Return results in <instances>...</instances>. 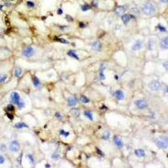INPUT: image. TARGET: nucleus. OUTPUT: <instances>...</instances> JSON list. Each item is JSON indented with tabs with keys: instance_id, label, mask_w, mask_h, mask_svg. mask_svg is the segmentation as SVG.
Here are the masks:
<instances>
[{
	"instance_id": "obj_39",
	"label": "nucleus",
	"mask_w": 168,
	"mask_h": 168,
	"mask_svg": "<svg viewBox=\"0 0 168 168\" xmlns=\"http://www.w3.org/2000/svg\"><path fill=\"white\" fill-rule=\"evenodd\" d=\"M66 20L68 21V22H72L73 21V18L72 17V16H70V15H66Z\"/></svg>"
},
{
	"instance_id": "obj_8",
	"label": "nucleus",
	"mask_w": 168,
	"mask_h": 168,
	"mask_svg": "<svg viewBox=\"0 0 168 168\" xmlns=\"http://www.w3.org/2000/svg\"><path fill=\"white\" fill-rule=\"evenodd\" d=\"M77 102H78V99L76 96H74V95L70 96L67 98V105L70 107H74L77 104Z\"/></svg>"
},
{
	"instance_id": "obj_26",
	"label": "nucleus",
	"mask_w": 168,
	"mask_h": 168,
	"mask_svg": "<svg viewBox=\"0 0 168 168\" xmlns=\"http://www.w3.org/2000/svg\"><path fill=\"white\" fill-rule=\"evenodd\" d=\"M80 100H81V102L82 103H85V104H86V103H88L90 102L89 98H88L87 97H86V96H84V95L81 96Z\"/></svg>"
},
{
	"instance_id": "obj_25",
	"label": "nucleus",
	"mask_w": 168,
	"mask_h": 168,
	"mask_svg": "<svg viewBox=\"0 0 168 168\" xmlns=\"http://www.w3.org/2000/svg\"><path fill=\"white\" fill-rule=\"evenodd\" d=\"M102 138H103V140H105V141H108L109 138H110V132L108 131V130H106L103 134V136H102Z\"/></svg>"
},
{
	"instance_id": "obj_27",
	"label": "nucleus",
	"mask_w": 168,
	"mask_h": 168,
	"mask_svg": "<svg viewBox=\"0 0 168 168\" xmlns=\"http://www.w3.org/2000/svg\"><path fill=\"white\" fill-rule=\"evenodd\" d=\"M81 8H82V11H83V12H87V11H88V10L91 8V6H90L89 4H85L82 5Z\"/></svg>"
},
{
	"instance_id": "obj_47",
	"label": "nucleus",
	"mask_w": 168,
	"mask_h": 168,
	"mask_svg": "<svg viewBox=\"0 0 168 168\" xmlns=\"http://www.w3.org/2000/svg\"><path fill=\"white\" fill-rule=\"evenodd\" d=\"M160 1L163 4H168V0H160Z\"/></svg>"
},
{
	"instance_id": "obj_42",
	"label": "nucleus",
	"mask_w": 168,
	"mask_h": 168,
	"mask_svg": "<svg viewBox=\"0 0 168 168\" xmlns=\"http://www.w3.org/2000/svg\"><path fill=\"white\" fill-rule=\"evenodd\" d=\"M163 67H164L166 70H167L168 71V60L167 61H165V62H163Z\"/></svg>"
},
{
	"instance_id": "obj_43",
	"label": "nucleus",
	"mask_w": 168,
	"mask_h": 168,
	"mask_svg": "<svg viewBox=\"0 0 168 168\" xmlns=\"http://www.w3.org/2000/svg\"><path fill=\"white\" fill-rule=\"evenodd\" d=\"M79 27L80 28H85V27H87V25L85 23H83V22H81V23H79Z\"/></svg>"
},
{
	"instance_id": "obj_33",
	"label": "nucleus",
	"mask_w": 168,
	"mask_h": 168,
	"mask_svg": "<svg viewBox=\"0 0 168 168\" xmlns=\"http://www.w3.org/2000/svg\"><path fill=\"white\" fill-rule=\"evenodd\" d=\"M26 6L30 8H34V3L32 1H28L26 3Z\"/></svg>"
},
{
	"instance_id": "obj_17",
	"label": "nucleus",
	"mask_w": 168,
	"mask_h": 168,
	"mask_svg": "<svg viewBox=\"0 0 168 168\" xmlns=\"http://www.w3.org/2000/svg\"><path fill=\"white\" fill-rule=\"evenodd\" d=\"M121 20H122V21H123V23L124 24V25H127L128 23L130 21V20H131V17H130V15L129 14H123V15H121Z\"/></svg>"
},
{
	"instance_id": "obj_32",
	"label": "nucleus",
	"mask_w": 168,
	"mask_h": 168,
	"mask_svg": "<svg viewBox=\"0 0 168 168\" xmlns=\"http://www.w3.org/2000/svg\"><path fill=\"white\" fill-rule=\"evenodd\" d=\"M157 29H158L161 32H167V28L164 27L163 25H161V24H159V25H157Z\"/></svg>"
},
{
	"instance_id": "obj_16",
	"label": "nucleus",
	"mask_w": 168,
	"mask_h": 168,
	"mask_svg": "<svg viewBox=\"0 0 168 168\" xmlns=\"http://www.w3.org/2000/svg\"><path fill=\"white\" fill-rule=\"evenodd\" d=\"M126 10V7L125 6H118L115 9V13L118 15H123Z\"/></svg>"
},
{
	"instance_id": "obj_50",
	"label": "nucleus",
	"mask_w": 168,
	"mask_h": 168,
	"mask_svg": "<svg viewBox=\"0 0 168 168\" xmlns=\"http://www.w3.org/2000/svg\"><path fill=\"white\" fill-rule=\"evenodd\" d=\"M165 91H166V93H168V86L166 87V90H165Z\"/></svg>"
},
{
	"instance_id": "obj_38",
	"label": "nucleus",
	"mask_w": 168,
	"mask_h": 168,
	"mask_svg": "<svg viewBox=\"0 0 168 168\" xmlns=\"http://www.w3.org/2000/svg\"><path fill=\"white\" fill-rule=\"evenodd\" d=\"M55 117L57 119H62V116H61V114L59 113V112H56V114H55Z\"/></svg>"
},
{
	"instance_id": "obj_30",
	"label": "nucleus",
	"mask_w": 168,
	"mask_h": 168,
	"mask_svg": "<svg viewBox=\"0 0 168 168\" xmlns=\"http://www.w3.org/2000/svg\"><path fill=\"white\" fill-rule=\"evenodd\" d=\"M55 40L59 41V42H61V43L66 44V45H68V44H69V41L66 40V39H63V38H56V37H55Z\"/></svg>"
},
{
	"instance_id": "obj_21",
	"label": "nucleus",
	"mask_w": 168,
	"mask_h": 168,
	"mask_svg": "<svg viewBox=\"0 0 168 168\" xmlns=\"http://www.w3.org/2000/svg\"><path fill=\"white\" fill-rule=\"evenodd\" d=\"M84 115H85V117L86 118H87L89 120H93V114H92V112H90L89 110H85L84 111Z\"/></svg>"
},
{
	"instance_id": "obj_23",
	"label": "nucleus",
	"mask_w": 168,
	"mask_h": 168,
	"mask_svg": "<svg viewBox=\"0 0 168 168\" xmlns=\"http://www.w3.org/2000/svg\"><path fill=\"white\" fill-rule=\"evenodd\" d=\"M32 82H33V84L34 86L35 87H39L40 86V82L39 80V78L38 77H33V78H32Z\"/></svg>"
},
{
	"instance_id": "obj_46",
	"label": "nucleus",
	"mask_w": 168,
	"mask_h": 168,
	"mask_svg": "<svg viewBox=\"0 0 168 168\" xmlns=\"http://www.w3.org/2000/svg\"><path fill=\"white\" fill-rule=\"evenodd\" d=\"M62 13H63V11H62L61 8H59V9L57 10V13H58V14H62Z\"/></svg>"
},
{
	"instance_id": "obj_15",
	"label": "nucleus",
	"mask_w": 168,
	"mask_h": 168,
	"mask_svg": "<svg viewBox=\"0 0 168 168\" xmlns=\"http://www.w3.org/2000/svg\"><path fill=\"white\" fill-rule=\"evenodd\" d=\"M160 46L162 49H165V50H168V36L167 37H164L160 42Z\"/></svg>"
},
{
	"instance_id": "obj_35",
	"label": "nucleus",
	"mask_w": 168,
	"mask_h": 168,
	"mask_svg": "<svg viewBox=\"0 0 168 168\" xmlns=\"http://www.w3.org/2000/svg\"><path fill=\"white\" fill-rule=\"evenodd\" d=\"M51 158H52L53 160H55V161H56V160H58V159L60 158V155L58 154V153H54V154H52V155H51Z\"/></svg>"
},
{
	"instance_id": "obj_31",
	"label": "nucleus",
	"mask_w": 168,
	"mask_h": 168,
	"mask_svg": "<svg viewBox=\"0 0 168 168\" xmlns=\"http://www.w3.org/2000/svg\"><path fill=\"white\" fill-rule=\"evenodd\" d=\"M27 157H28V160H29V161H30V163L33 165L34 163V158L33 155L28 154Z\"/></svg>"
},
{
	"instance_id": "obj_1",
	"label": "nucleus",
	"mask_w": 168,
	"mask_h": 168,
	"mask_svg": "<svg viewBox=\"0 0 168 168\" xmlns=\"http://www.w3.org/2000/svg\"><path fill=\"white\" fill-rule=\"evenodd\" d=\"M141 12L146 16H151L156 12V8L152 3L147 2L141 6Z\"/></svg>"
},
{
	"instance_id": "obj_40",
	"label": "nucleus",
	"mask_w": 168,
	"mask_h": 168,
	"mask_svg": "<svg viewBox=\"0 0 168 168\" xmlns=\"http://www.w3.org/2000/svg\"><path fill=\"white\" fill-rule=\"evenodd\" d=\"M92 5L93 7H98V0H93Z\"/></svg>"
},
{
	"instance_id": "obj_48",
	"label": "nucleus",
	"mask_w": 168,
	"mask_h": 168,
	"mask_svg": "<svg viewBox=\"0 0 168 168\" xmlns=\"http://www.w3.org/2000/svg\"><path fill=\"white\" fill-rule=\"evenodd\" d=\"M46 167H51V165L47 163V164H46Z\"/></svg>"
},
{
	"instance_id": "obj_41",
	"label": "nucleus",
	"mask_w": 168,
	"mask_h": 168,
	"mask_svg": "<svg viewBox=\"0 0 168 168\" xmlns=\"http://www.w3.org/2000/svg\"><path fill=\"white\" fill-rule=\"evenodd\" d=\"M18 108H25V103L21 101L20 103L18 104Z\"/></svg>"
},
{
	"instance_id": "obj_28",
	"label": "nucleus",
	"mask_w": 168,
	"mask_h": 168,
	"mask_svg": "<svg viewBox=\"0 0 168 168\" xmlns=\"http://www.w3.org/2000/svg\"><path fill=\"white\" fill-rule=\"evenodd\" d=\"M8 79V76L6 74L0 73V83H4Z\"/></svg>"
},
{
	"instance_id": "obj_52",
	"label": "nucleus",
	"mask_w": 168,
	"mask_h": 168,
	"mask_svg": "<svg viewBox=\"0 0 168 168\" xmlns=\"http://www.w3.org/2000/svg\"><path fill=\"white\" fill-rule=\"evenodd\" d=\"M167 157H168V154H167Z\"/></svg>"
},
{
	"instance_id": "obj_13",
	"label": "nucleus",
	"mask_w": 168,
	"mask_h": 168,
	"mask_svg": "<svg viewBox=\"0 0 168 168\" xmlns=\"http://www.w3.org/2000/svg\"><path fill=\"white\" fill-rule=\"evenodd\" d=\"M91 47L96 51H100L101 49H102V44H101V42L97 40V41H94L91 44Z\"/></svg>"
},
{
	"instance_id": "obj_14",
	"label": "nucleus",
	"mask_w": 168,
	"mask_h": 168,
	"mask_svg": "<svg viewBox=\"0 0 168 168\" xmlns=\"http://www.w3.org/2000/svg\"><path fill=\"white\" fill-rule=\"evenodd\" d=\"M106 66L105 64L102 63L100 65V68H99V73H98V77L100 78V80H104L105 79V75L103 73V71L105 70Z\"/></svg>"
},
{
	"instance_id": "obj_18",
	"label": "nucleus",
	"mask_w": 168,
	"mask_h": 168,
	"mask_svg": "<svg viewBox=\"0 0 168 168\" xmlns=\"http://www.w3.org/2000/svg\"><path fill=\"white\" fill-rule=\"evenodd\" d=\"M134 155L137 157H143V156L146 155V151L143 149H136L134 150Z\"/></svg>"
},
{
	"instance_id": "obj_11",
	"label": "nucleus",
	"mask_w": 168,
	"mask_h": 168,
	"mask_svg": "<svg viewBox=\"0 0 168 168\" xmlns=\"http://www.w3.org/2000/svg\"><path fill=\"white\" fill-rule=\"evenodd\" d=\"M114 97L116 98V99L117 100H123L124 98V92L122 91V90H119V89H118V90H116L115 92H114Z\"/></svg>"
},
{
	"instance_id": "obj_24",
	"label": "nucleus",
	"mask_w": 168,
	"mask_h": 168,
	"mask_svg": "<svg viewBox=\"0 0 168 168\" xmlns=\"http://www.w3.org/2000/svg\"><path fill=\"white\" fill-rule=\"evenodd\" d=\"M15 128H17V129H23V128H28V125H27L25 123H24V122H20V123H17V124H15Z\"/></svg>"
},
{
	"instance_id": "obj_19",
	"label": "nucleus",
	"mask_w": 168,
	"mask_h": 168,
	"mask_svg": "<svg viewBox=\"0 0 168 168\" xmlns=\"http://www.w3.org/2000/svg\"><path fill=\"white\" fill-rule=\"evenodd\" d=\"M70 114L73 115L75 117H77V116H79V114H80V110H79L78 108H71V110H70Z\"/></svg>"
},
{
	"instance_id": "obj_29",
	"label": "nucleus",
	"mask_w": 168,
	"mask_h": 168,
	"mask_svg": "<svg viewBox=\"0 0 168 168\" xmlns=\"http://www.w3.org/2000/svg\"><path fill=\"white\" fill-rule=\"evenodd\" d=\"M59 134H60L61 136L65 137V138H67V137H68V136L70 135L69 132H67V131L64 130V129H60V131H59Z\"/></svg>"
},
{
	"instance_id": "obj_44",
	"label": "nucleus",
	"mask_w": 168,
	"mask_h": 168,
	"mask_svg": "<svg viewBox=\"0 0 168 168\" xmlns=\"http://www.w3.org/2000/svg\"><path fill=\"white\" fill-rule=\"evenodd\" d=\"M7 117H8L9 119H11V120L13 119V116L12 115V114H7Z\"/></svg>"
},
{
	"instance_id": "obj_2",
	"label": "nucleus",
	"mask_w": 168,
	"mask_h": 168,
	"mask_svg": "<svg viewBox=\"0 0 168 168\" xmlns=\"http://www.w3.org/2000/svg\"><path fill=\"white\" fill-rule=\"evenodd\" d=\"M155 143L157 147H159L160 149H167L168 148V137L167 136H161L158 137L155 141Z\"/></svg>"
},
{
	"instance_id": "obj_10",
	"label": "nucleus",
	"mask_w": 168,
	"mask_h": 168,
	"mask_svg": "<svg viewBox=\"0 0 168 168\" xmlns=\"http://www.w3.org/2000/svg\"><path fill=\"white\" fill-rule=\"evenodd\" d=\"M129 12H130L129 15H130L131 19H135V18L140 14V10H139V8H136V7L131 8L129 9Z\"/></svg>"
},
{
	"instance_id": "obj_3",
	"label": "nucleus",
	"mask_w": 168,
	"mask_h": 168,
	"mask_svg": "<svg viewBox=\"0 0 168 168\" xmlns=\"http://www.w3.org/2000/svg\"><path fill=\"white\" fill-rule=\"evenodd\" d=\"M9 101L12 104H16L18 106V104L21 102V98H20V95L17 92H13L10 94V98Z\"/></svg>"
},
{
	"instance_id": "obj_4",
	"label": "nucleus",
	"mask_w": 168,
	"mask_h": 168,
	"mask_svg": "<svg viewBox=\"0 0 168 168\" xmlns=\"http://www.w3.org/2000/svg\"><path fill=\"white\" fill-rule=\"evenodd\" d=\"M8 150L12 152H18L20 150V144L18 141H12L8 145Z\"/></svg>"
},
{
	"instance_id": "obj_45",
	"label": "nucleus",
	"mask_w": 168,
	"mask_h": 168,
	"mask_svg": "<svg viewBox=\"0 0 168 168\" xmlns=\"http://www.w3.org/2000/svg\"><path fill=\"white\" fill-rule=\"evenodd\" d=\"M97 152H98V154H100L102 156H103V155H104V154L102 152V150H99V149H97Z\"/></svg>"
},
{
	"instance_id": "obj_5",
	"label": "nucleus",
	"mask_w": 168,
	"mask_h": 168,
	"mask_svg": "<svg viewBox=\"0 0 168 168\" xmlns=\"http://www.w3.org/2000/svg\"><path fill=\"white\" fill-rule=\"evenodd\" d=\"M149 87L151 91L154 92H158L161 88V83L158 80H154L150 82Z\"/></svg>"
},
{
	"instance_id": "obj_22",
	"label": "nucleus",
	"mask_w": 168,
	"mask_h": 168,
	"mask_svg": "<svg viewBox=\"0 0 168 168\" xmlns=\"http://www.w3.org/2000/svg\"><path fill=\"white\" fill-rule=\"evenodd\" d=\"M67 55L69 56H71V57H72L74 59H77V60H79V57H78V56L77 55V53L74 51H69L68 52H67Z\"/></svg>"
},
{
	"instance_id": "obj_34",
	"label": "nucleus",
	"mask_w": 168,
	"mask_h": 168,
	"mask_svg": "<svg viewBox=\"0 0 168 168\" xmlns=\"http://www.w3.org/2000/svg\"><path fill=\"white\" fill-rule=\"evenodd\" d=\"M5 157H4V155H3L2 154H0V165H3V164H4L5 163Z\"/></svg>"
},
{
	"instance_id": "obj_20",
	"label": "nucleus",
	"mask_w": 168,
	"mask_h": 168,
	"mask_svg": "<svg viewBox=\"0 0 168 168\" xmlns=\"http://www.w3.org/2000/svg\"><path fill=\"white\" fill-rule=\"evenodd\" d=\"M23 73V70L20 67H17L14 69V76L15 77H20V76Z\"/></svg>"
},
{
	"instance_id": "obj_9",
	"label": "nucleus",
	"mask_w": 168,
	"mask_h": 168,
	"mask_svg": "<svg viewBox=\"0 0 168 168\" xmlns=\"http://www.w3.org/2000/svg\"><path fill=\"white\" fill-rule=\"evenodd\" d=\"M113 141H114V145L116 146V147L119 148V149L124 147V141H122V139H121L119 136L114 135V138H113Z\"/></svg>"
},
{
	"instance_id": "obj_36",
	"label": "nucleus",
	"mask_w": 168,
	"mask_h": 168,
	"mask_svg": "<svg viewBox=\"0 0 168 168\" xmlns=\"http://www.w3.org/2000/svg\"><path fill=\"white\" fill-rule=\"evenodd\" d=\"M7 110H8V111H9V112H13V111H14V107H13V105L12 104V103L8 105V107H7Z\"/></svg>"
},
{
	"instance_id": "obj_37",
	"label": "nucleus",
	"mask_w": 168,
	"mask_h": 168,
	"mask_svg": "<svg viewBox=\"0 0 168 168\" xmlns=\"http://www.w3.org/2000/svg\"><path fill=\"white\" fill-rule=\"evenodd\" d=\"M153 47H154V41L150 40L149 41V49H150V51H152V50H153Z\"/></svg>"
},
{
	"instance_id": "obj_12",
	"label": "nucleus",
	"mask_w": 168,
	"mask_h": 168,
	"mask_svg": "<svg viewBox=\"0 0 168 168\" xmlns=\"http://www.w3.org/2000/svg\"><path fill=\"white\" fill-rule=\"evenodd\" d=\"M142 46H143V42H142L141 40H136L135 43H134V45H133V46H132V50H133L134 51H140L141 48H142Z\"/></svg>"
},
{
	"instance_id": "obj_51",
	"label": "nucleus",
	"mask_w": 168,
	"mask_h": 168,
	"mask_svg": "<svg viewBox=\"0 0 168 168\" xmlns=\"http://www.w3.org/2000/svg\"><path fill=\"white\" fill-rule=\"evenodd\" d=\"M10 1H13V0H10Z\"/></svg>"
},
{
	"instance_id": "obj_6",
	"label": "nucleus",
	"mask_w": 168,
	"mask_h": 168,
	"mask_svg": "<svg viewBox=\"0 0 168 168\" xmlns=\"http://www.w3.org/2000/svg\"><path fill=\"white\" fill-rule=\"evenodd\" d=\"M34 52H35V51H34V49L33 47L26 46L23 50L22 55L24 56H25V57H31V56H33L34 55Z\"/></svg>"
},
{
	"instance_id": "obj_7",
	"label": "nucleus",
	"mask_w": 168,
	"mask_h": 168,
	"mask_svg": "<svg viewBox=\"0 0 168 168\" xmlns=\"http://www.w3.org/2000/svg\"><path fill=\"white\" fill-rule=\"evenodd\" d=\"M134 104L135 106L140 108V109H144V108H146L148 107V103L147 101L144 100V99H137L134 102Z\"/></svg>"
},
{
	"instance_id": "obj_49",
	"label": "nucleus",
	"mask_w": 168,
	"mask_h": 168,
	"mask_svg": "<svg viewBox=\"0 0 168 168\" xmlns=\"http://www.w3.org/2000/svg\"><path fill=\"white\" fill-rule=\"evenodd\" d=\"M115 79H116V80H119V76H118V75H115Z\"/></svg>"
}]
</instances>
